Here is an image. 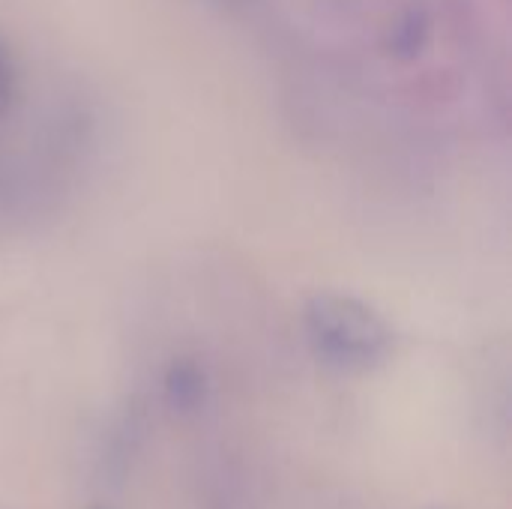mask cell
<instances>
[{"instance_id": "obj_3", "label": "cell", "mask_w": 512, "mask_h": 509, "mask_svg": "<svg viewBox=\"0 0 512 509\" xmlns=\"http://www.w3.org/2000/svg\"><path fill=\"white\" fill-rule=\"evenodd\" d=\"M162 399L171 414L192 417L210 399V375L195 357H174L162 372Z\"/></svg>"}, {"instance_id": "obj_5", "label": "cell", "mask_w": 512, "mask_h": 509, "mask_svg": "<svg viewBox=\"0 0 512 509\" xmlns=\"http://www.w3.org/2000/svg\"><path fill=\"white\" fill-rule=\"evenodd\" d=\"M93 509H105V507H93Z\"/></svg>"}, {"instance_id": "obj_2", "label": "cell", "mask_w": 512, "mask_h": 509, "mask_svg": "<svg viewBox=\"0 0 512 509\" xmlns=\"http://www.w3.org/2000/svg\"><path fill=\"white\" fill-rule=\"evenodd\" d=\"M312 354L333 372H372L393 354L390 324L363 300L345 294H318L303 312Z\"/></svg>"}, {"instance_id": "obj_4", "label": "cell", "mask_w": 512, "mask_h": 509, "mask_svg": "<svg viewBox=\"0 0 512 509\" xmlns=\"http://www.w3.org/2000/svg\"><path fill=\"white\" fill-rule=\"evenodd\" d=\"M27 105V81L18 54L12 51L9 39L0 33V117Z\"/></svg>"}, {"instance_id": "obj_1", "label": "cell", "mask_w": 512, "mask_h": 509, "mask_svg": "<svg viewBox=\"0 0 512 509\" xmlns=\"http://www.w3.org/2000/svg\"><path fill=\"white\" fill-rule=\"evenodd\" d=\"M96 144L87 99L57 90L33 114L27 105L0 117V228L57 213Z\"/></svg>"}]
</instances>
